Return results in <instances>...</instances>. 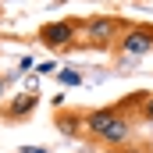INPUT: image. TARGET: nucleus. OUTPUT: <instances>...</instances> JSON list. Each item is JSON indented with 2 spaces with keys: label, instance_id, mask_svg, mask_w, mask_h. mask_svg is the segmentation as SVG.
Wrapping results in <instances>:
<instances>
[{
  "label": "nucleus",
  "instance_id": "obj_1",
  "mask_svg": "<svg viewBox=\"0 0 153 153\" xmlns=\"http://www.w3.org/2000/svg\"><path fill=\"white\" fill-rule=\"evenodd\" d=\"M146 93H132L128 100H121L114 107H93L82 117V135L89 143H100V146H111V150H121L128 139H132V128H135V114H128L132 107L143 103Z\"/></svg>",
  "mask_w": 153,
  "mask_h": 153
},
{
  "label": "nucleus",
  "instance_id": "obj_10",
  "mask_svg": "<svg viewBox=\"0 0 153 153\" xmlns=\"http://www.w3.org/2000/svg\"><path fill=\"white\" fill-rule=\"evenodd\" d=\"M36 64H39V61H32V57L25 53V57L18 61V71H22V75H25V71H36Z\"/></svg>",
  "mask_w": 153,
  "mask_h": 153
},
{
  "label": "nucleus",
  "instance_id": "obj_2",
  "mask_svg": "<svg viewBox=\"0 0 153 153\" xmlns=\"http://www.w3.org/2000/svg\"><path fill=\"white\" fill-rule=\"evenodd\" d=\"M128 25L132 22H125L121 14H89V18H82L78 46H85V50H114Z\"/></svg>",
  "mask_w": 153,
  "mask_h": 153
},
{
  "label": "nucleus",
  "instance_id": "obj_4",
  "mask_svg": "<svg viewBox=\"0 0 153 153\" xmlns=\"http://www.w3.org/2000/svg\"><path fill=\"white\" fill-rule=\"evenodd\" d=\"M111 53H117L121 61L153 53V22H132V25L121 32V39H117V46Z\"/></svg>",
  "mask_w": 153,
  "mask_h": 153
},
{
  "label": "nucleus",
  "instance_id": "obj_11",
  "mask_svg": "<svg viewBox=\"0 0 153 153\" xmlns=\"http://www.w3.org/2000/svg\"><path fill=\"white\" fill-rule=\"evenodd\" d=\"M7 85H11V78H7V75H0V96H4V89H7Z\"/></svg>",
  "mask_w": 153,
  "mask_h": 153
},
{
  "label": "nucleus",
  "instance_id": "obj_7",
  "mask_svg": "<svg viewBox=\"0 0 153 153\" xmlns=\"http://www.w3.org/2000/svg\"><path fill=\"white\" fill-rule=\"evenodd\" d=\"M135 121H139V125H153V93H146L143 103L135 107Z\"/></svg>",
  "mask_w": 153,
  "mask_h": 153
},
{
  "label": "nucleus",
  "instance_id": "obj_12",
  "mask_svg": "<svg viewBox=\"0 0 153 153\" xmlns=\"http://www.w3.org/2000/svg\"><path fill=\"white\" fill-rule=\"evenodd\" d=\"M25 150H29V153H50L46 146H25Z\"/></svg>",
  "mask_w": 153,
  "mask_h": 153
},
{
  "label": "nucleus",
  "instance_id": "obj_9",
  "mask_svg": "<svg viewBox=\"0 0 153 153\" xmlns=\"http://www.w3.org/2000/svg\"><path fill=\"white\" fill-rule=\"evenodd\" d=\"M36 75H57V61H43V64H36Z\"/></svg>",
  "mask_w": 153,
  "mask_h": 153
},
{
  "label": "nucleus",
  "instance_id": "obj_5",
  "mask_svg": "<svg viewBox=\"0 0 153 153\" xmlns=\"http://www.w3.org/2000/svg\"><path fill=\"white\" fill-rule=\"evenodd\" d=\"M39 107V89H25V93H14L4 107H0V121H7V125H18V121H25V117L32 114Z\"/></svg>",
  "mask_w": 153,
  "mask_h": 153
},
{
  "label": "nucleus",
  "instance_id": "obj_13",
  "mask_svg": "<svg viewBox=\"0 0 153 153\" xmlns=\"http://www.w3.org/2000/svg\"><path fill=\"white\" fill-rule=\"evenodd\" d=\"M18 153H29V150H25V146H22V150H18Z\"/></svg>",
  "mask_w": 153,
  "mask_h": 153
},
{
  "label": "nucleus",
  "instance_id": "obj_8",
  "mask_svg": "<svg viewBox=\"0 0 153 153\" xmlns=\"http://www.w3.org/2000/svg\"><path fill=\"white\" fill-rule=\"evenodd\" d=\"M57 82H61V85H82V75H78V71H71V68H64V71H57Z\"/></svg>",
  "mask_w": 153,
  "mask_h": 153
},
{
  "label": "nucleus",
  "instance_id": "obj_3",
  "mask_svg": "<svg viewBox=\"0 0 153 153\" xmlns=\"http://www.w3.org/2000/svg\"><path fill=\"white\" fill-rule=\"evenodd\" d=\"M78 36H82V18H57V22H46V25H39L36 43L43 46V50H50V53L57 57V53L78 50Z\"/></svg>",
  "mask_w": 153,
  "mask_h": 153
},
{
  "label": "nucleus",
  "instance_id": "obj_6",
  "mask_svg": "<svg viewBox=\"0 0 153 153\" xmlns=\"http://www.w3.org/2000/svg\"><path fill=\"white\" fill-rule=\"evenodd\" d=\"M82 117H85V111H61L53 121L64 135H82Z\"/></svg>",
  "mask_w": 153,
  "mask_h": 153
}]
</instances>
